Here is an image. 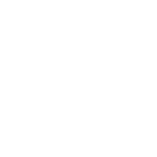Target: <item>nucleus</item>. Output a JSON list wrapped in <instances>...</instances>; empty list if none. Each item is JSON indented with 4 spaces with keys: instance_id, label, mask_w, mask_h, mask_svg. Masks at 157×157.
Returning <instances> with one entry per match:
<instances>
[]
</instances>
